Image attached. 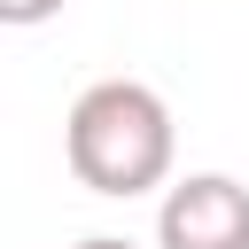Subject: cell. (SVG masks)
Returning a JSON list of instances; mask_svg holds the SVG:
<instances>
[{
  "label": "cell",
  "instance_id": "cell-1",
  "mask_svg": "<svg viewBox=\"0 0 249 249\" xmlns=\"http://www.w3.org/2000/svg\"><path fill=\"white\" fill-rule=\"evenodd\" d=\"M62 156L78 171V187L109 195V202H132L148 187L171 179V156H179V132H171V109L156 86L140 78H101L70 101V124H62Z\"/></svg>",
  "mask_w": 249,
  "mask_h": 249
},
{
  "label": "cell",
  "instance_id": "cell-2",
  "mask_svg": "<svg viewBox=\"0 0 249 249\" xmlns=\"http://www.w3.org/2000/svg\"><path fill=\"white\" fill-rule=\"evenodd\" d=\"M156 249H249V187L226 171H187L156 202Z\"/></svg>",
  "mask_w": 249,
  "mask_h": 249
},
{
  "label": "cell",
  "instance_id": "cell-3",
  "mask_svg": "<svg viewBox=\"0 0 249 249\" xmlns=\"http://www.w3.org/2000/svg\"><path fill=\"white\" fill-rule=\"evenodd\" d=\"M47 16H62V0H0V23H47Z\"/></svg>",
  "mask_w": 249,
  "mask_h": 249
},
{
  "label": "cell",
  "instance_id": "cell-4",
  "mask_svg": "<svg viewBox=\"0 0 249 249\" xmlns=\"http://www.w3.org/2000/svg\"><path fill=\"white\" fill-rule=\"evenodd\" d=\"M78 249H132V241H117V233H93V241H78Z\"/></svg>",
  "mask_w": 249,
  "mask_h": 249
}]
</instances>
